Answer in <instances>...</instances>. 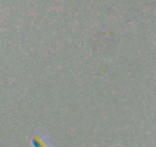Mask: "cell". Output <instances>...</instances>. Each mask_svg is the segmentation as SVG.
<instances>
[{
	"mask_svg": "<svg viewBox=\"0 0 156 147\" xmlns=\"http://www.w3.org/2000/svg\"><path fill=\"white\" fill-rule=\"evenodd\" d=\"M32 142L34 147H46L45 145L41 142V140L38 137H34L33 139Z\"/></svg>",
	"mask_w": 156,
	"mask_h": 147,
	"instance_id": "6da1fadb",
	"label": "cell"
}]
</instances>
